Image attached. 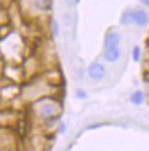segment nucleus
Wrapping results in <instances>:
<instances>
[{
  "instance_id": "obj_1",
  "label": "nucleus",
  "mask_w": 149,
  "mask_h": 151,
  "mask_svg": "<svg viewBox=\"0 0 149 151\" xmlns=\"http://www.w3.org/2000/svg\"><path fill=\"white\" fill-rule=\"evenodd\" d=\"M26 107L32 121L40 126L57 121L63 111L59 96H47L31 102Z\"/></svg>"
},
{
  "instance_id": "obj_2",
  "label": "nucleus",
  "mask_w": 149,
  "mask_h": 151,
  "mask_svg": "<svg viewBox=\"0 0 149 151\" xmlns=\"http://www.w3.org/2000/svg\"><path fill=\"white\" fill-rule=\"evenodd\" d=\"M41 72L21 83L20 98L22 99V101L26 106L38 99L47 96H59V85L51 83L48 78H46Z\"/></svg>"
},
{
  "instance_id": "obj_3",
  "label": "nucleus",
  "mask_w": 149,
  "mask_h": 151,
  "mask_svg": "<svg viewBox=\"0 0 149 151\" xmlns=\"http://www.w3.org/2000/svg\"><path fill=\"white\" fill-rule=\"evenodd\" d=\"M54 8V0H22L21 9L31 18H48Z\"/></svg>"
},
{
  "instance_id": "obj_4",
  "label": "nucleus",
  "mask_w": 149,
  "mask_h": 151,
  "mask_svg": "<svg viewBox=\"0 0 149 151\" xmlns=\"http://www.w3.org/2000/svg\"><path fill=\"white\" fill-rule=\"evenodd\" d=\"M18 143V134L13 126H0V150L14 151Z\"/></svg>"
},
{
  "instance_id": "obj_5",
  "label": "nucleus",
  "mask_w": 149,
  "mask_h": 151,
  "mask_svg": "<svg viewBox=\"0 0 149 151\" xmlns=\"http://www.w3.org/2000/svg\"><path fill=\"white\" fill-rule=\"evenodd\" d=\"M87 74L93 81H103L107 76V69L100 61H93L87 68Z\"/></svg>"
},
{
  "instance_id": "obj_6",
  "label": "nucleus",
  "mask_w": 149,
  "mask_h": 151,
  "mask_svg": "<svg viewBox=\"0 0 149 151\" xmlns=\"http://www.w3.org/2000/svg\"><path fill=\"white\" fill-rule=\"evenodd\" d=\"M149 24V14L147 9L139 7L133 9V25L138 27H146Z\"/></svg>"
},
{
  "instance_id": "obj_7",
  "label": "nucleus",
  "mask_w": 149,
  "mask_h": 151,
  "mask_svg": "<svg viewBox=\"0 0 149 151\" xmlns=\"http://www.w3.org/2000/svg\"><path fill=\"white\" fill-rule=\"evenodd\" d=\"M121 34L116 30H109L105 33L104 37V49L119 47L121 45Z\"/></svg>"
},
{
  "instance_id": "obj_8",
  "label": "nucleus",
  "mask_w": 149,
  "mask_h": 151,
  "mask_svg": "<svg viewBox=\"0 0 149 151\" xmlns=\"http://www.w3.org/2000/svg\"><path fill=\"white\" fill-rule=\"evenodd\" d=\"M122 57V50H121V47H113V48H107L104 49V52H103V58L105 61L109 63V64H115L119 61Z\"/></svg>"
},
{
  "instance_id": "obj_9",
  "label": "nucleus",
  "mask_w": 149,
  "mask_h": 151,
  "mask_svg": "<svg viewBox=\"0 0 149 151\" xmlns=\"http://www.w3.org/2000/svg\"><path fill=\"white\" fill-rule=\"evenodd\" d=\"M48 30L52 38H59L60 35V23L56 17H48Z\"/></svg>"
},
{
  "instance_id": "obj_10",
  "label": "nucleus",
  "mask_w": 149,
  "mask_h": 151,
  "mask_svg": "<svg viewBox=\"0 0 149 151\" xmlns=\"http://www.w3.org/2000/svg\"><path fill=\"white\" fill-rule=\"evenodd\" d=\"M119 23L124 26L133 25V8H125L119 17Z\"/></svg>"
},
{
  "instance_id": "obj_11",
  "label": "nucleus",
  "mask_w": 149,
  "mask_h": 151,
  "mask_svg": "<svg viewBox=\"0 0 149 151\" xmlns=\"http://www.w3.org/2000/svg\"><path fill=\"white\" fill-rule=\"evenodd\" d=\"M145 98H146V96H145L143 91L137 90V91H134L133 93L130 96V101H131V104H133L135 106H140V105L143 104Z\"/></svg>"
},
{
  "instance_id": "obj_12",
  "label": "nucleus",
  "mask_w": 149,
  "mask_h": 151,
  "mask_svg": "<svg viewBox=\"0 0 149 151\" xmlns=\"http://www.w3.org/2000/svg\"><path fill=\"white\" fill-rule=\"evenodd\" d=\"M60 23H61V25L64 27L69 29L73 25V17L69 13H63L61 16H60Z\"/></svg>"
},
{
  "instance_id": "obj_13",
  "label": "nucleus",
  "mask_w": 149,
  "mask_h": 151,
  "mask_svg": "<svg viewBox=\"0 0 149 151\" xmlns=\"http://www.w3.org/2000/svg\"><path fill=\"white\" fill-rule=\"evenodd\" d=\"M131 57L134 63H140L142 59V49L140 45H133L132 51H131Z\"/></svg>"
},
{
  "instance_id": "obj_14",
  "label": "nucleus",
  "mask_w": 149,
  "mask_h": 151,
  "mask_svg": "<svg viewBox=\"0 0 149 151\" xmlns=\"http://www.w3.org/2000/svg\"><path fill=\"white\" fill-rule=\"evenodd\" d=\"M75 97L79 100H85V99L88 98V93H87V91L83 90V89H77V90L75 91Z\"/></svg>"
},
{
  "instance_id": "obj_15",
  "label": "nucleus",
  "mask_w": 149,
  "mask_h": 151,
  "mask_svg": "<svg viewBox=\"0 0 149 151\" xmlns=\"http://www.w3.org/2000/svg\"><path fill=\"white\" fill-rule=\"evenodd\" d=\"M143 83L146 85V88H147V91H148L149 93V70L148 72H146V74L143 76Z\"/></svg>"
},
{
  "instance_id": "obj_16",
  "label": "nucleus",
  "mask_w": 149,
  "mask_h": 151,
  "mask_svg": "<svg viewBox=\"0 0 149 151\" xmlns=\"http://www.w3.org/2000/svg\"><path fill=\"white\" fill-rule=\"evenodd\" d=\"M139 2L141 4V6L143 8L149 9V0H139Z\"/></svg>"
},
{
  "instance_id": "obj_17",
  "label": "nucleus",
  "mask_w": 149,
  "mask_h": 151,
  "mask_svg": "<svg viewBox=\"0 0 149 151\" xmlns=\"http://www.w3.org/2000/svg\"><path fill=\"white\" fill-rule=\"evenodd\" d=\"M2 66H4V61L0 60V74H1V70H2Z\"/></svg>"
},
{
  "instance_id": "obj_18",
  "label": "nucleus",
  "mask_w": 149,
  "mask_h": 151,
  "mask_svg": "<svg viewBox=\"0 0 149 151\" xmlns=\"http://www.w3.org/2000/svg\"><path fill=\"white\" fill-rule=\"evenodd\" d=\"M0 151H7V150H0Z\"/></svg>"
},
{
  "instance_id": "obj_19",
  "label": "nucleus",
  "mask_w": 149,
  "mask_h": 151,
  "mask_svg": "<svg viewBox=\"0 0 149 151\" xmlns=\"http://www.w3.org/2000/svg\"><path fill=\"white\" fill-rule=\"evenodd\" d=\"M15 151H17V150H15Z\"/></svg>"
}]
</instances>
